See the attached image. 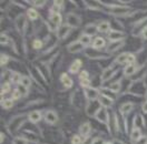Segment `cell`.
Listing matches in <instances>:
<instances>
[{
	"instance_id": "6da1fadb",
	"label": "cell",
	"mask_w": 147,
	"mask_h": 144,
	"mask_svg": "<svg viewBox=\"0 0 147 144\" xmlns=\"http://www.w3.org/2000/svg\"><path fill=\"white\" fill-rule=\"evenodd\" d=\"M110 8V13H113L114 16H126L130 15V8L127 6H119V5H113L108 6Z\"/></svg>"
},
{
	"instance_id": "7a4b0ae2",
	"label": "cell",
	"mask_w": 147,
	"mask_h": 144,
	"mask_svg": "<svg viewBox=\"0 0 147 144\" xmlns=\"http://www.w3.org/2000/svg\"><path fill=\"white\" fill-rule=\"evenodd\" d=\"M101 104L99 102H96V101H89V102H87V104H86V112H87V114L89 115V117H95L96 115V113L100 110Z\"/></svg>"
},
{
	"instance_id": "3957f363",
	"label": "cell",
	"mask_w": 147,
	"mask_h": 144,
	"mask_svg": "<svg viewBox=\"0 0 147 144\" xmlns=\"http://www.w3.org/2000/svg\"><path fill=\"white\" fill-rule=\"evenodd\" d=\"M24 120H25V115H16L8 124L10 131H17L19 127L22 125V123L25 122Z\"/></svg>"
},
{
	"instance_id": "277c9868",
	"label": "cell",
	"mask_w": 147,
	"mask_h": 144,
	"mask_svg": "<svg viewBox=\"0 0 147 144\" xmlns=\"http://www.w3.org/2000/svg\"><path fill=\"white\" fill-rule=\"evenodd\" d=\"M15 26H16V29L19 33H22L25 31L27 22H26V17L24 13H20L19 16H17V18L15 20Z\"/></svg>"
},
{
	"instance_id": "5b68a950",
	"label": "cell",
	"mask_w": 147,
	"mask_h": 144,
	"mask_svg": "<svg viewBox=\"0 0 147 144\" xmlns=\"http://www.w3.org/2000/svg\"><path fill=\"white\" fill-rule=\"evenodd\" d=\"M85 98L88 99L89 101H96L97 99H99L100 97V92L98 89L96 88H88V89H85Z\"/></svg>"
},
{
	"instance_id": "8992f818",
	"label": "cell",
	"mask_w": 147,
	"mask_h": 144,
	"mask_svg": "<svg viewBox=\"0 0 147 144\" xmlns=\"http://www.w3.org/2000/svg\"><path fill=\"white\" fill-rule=\"evenodd\" d=\"M66 21H67V25L70 27H79L82 23V19L76 13H68L66 17Z\"/></svg>"
},
{
	"instance_id": "52a82bcc",
	"label": "cell",
	"mask_w": 147,
	"mask_h": 144,
	"mask_svg": "<svg viewBox=\"0 0 147 144\" xmlns=\"http://www.w3.org/2000/svg\"><path fill=\"white\" fill-rule=\"evenodd\" d=\"M84 48H85V45H84L79 40L73 41V42H70L69 45H67V50H68V52H70V53L80 52L82 50H84Z\"/></svg>"
},
{
	"instance_id": "ba28073f",
	"label": "cell",
	"mask_w": 147,
	"mask_h": 144,
	"mask_svg": "<svg viewBox=\"0 0 147 144\" xmlns=\"http://www.w3.org/2000/svg\"><path fill=\"white\" fill-rule=\"evenodd\" d=\"M96 120L99 121L100 123H105V124H108V121H109V114L107 112V110L105 108H100V110L96 113Z\"/></svg>"
},
{
	"instance_id": "9c48e42d",
	"label": "cell",
	"mask_w": 147,
	"mask_h": 144,
	"mask_svg": "<svg viewBox=\"0 0 147 144\" xmlns=\"http://www.w3.org/2000/svg\"><path fill=\"white\" fill-rule=\"evenodd\" d=\"M70 31H71V27L70 26H68L67 23L66 25H61L60 27L57 29V36L59 39H61V40H64L66 39L68 35L70 33Z\"/></svg>"
},
{
	"instance_id": "30bf717a",
	"label": "cell",
	"mask_w": 147,
	"mask_h": 144,
	"mask_svg": "<svg viewBox=\"0 0 147 144\" xmlns=\"http://www.w3.org/2000/svg\"><path fill=\"white\" fill-rule=\"evenodd\" d=\"M45 121L50 125L56 124L58 122V114L56 113V111H54V110L47 111L46 114H45Z\"/></svg>"
},
{
	"instance_id": "8fae6325",
	"label": "cell",
	"mask_w": 147,
	"mask_h": 144,
	"mask_svg": "<svg viewBox=\"0 0 147 144\" xmlns=\"http://www.w3.org/2000/svg\"><path fill=\"white\" fill-rule=\"evenodd\" d=\"M124 37H125V33L123 31H119V30H111L108 33V39L110 40V42L120 41V40H123Z\"/></svg>"
},
{
	"instance_id": "7c38bea8",
	"label": "cell",
	"mask_w": 147,
	"mask_h": 144,
	"mask_svg": "<svg viewBox=\"0 0 147 144\" xmlns=\"http://www.w3.org/2000/svg\"><path fill=\"white\" fill-rule=\"evenodd\" d=\"M98 102L100 103L102 108L107 109V108H110V107L113 105L114 99H111L107 94H100V97H99V99H98Z\"/></svg>"
},
{
	"instance_id": "4fadbf2b",
	"label": "cell",
	"mask_w": 147,
	"mask_h": 144,
	"mask_svg": "<svg viewBox=\"0 0 147 144\" xmlns=\"http://www.w3.org/2000/svg\"><path fill=\"white\" fill-rule=\"evenodd\" d=\"M124 45V40H120V41H114V42H109V45H107V51L113 53V52H116L117 50H119L120 48Z\"/></svg>"
},
{
	"instance_id": "5bb4252c",
	"label": "cell",
	"mask_w": 147,
	"mask_h": 144,
	"mask_svg": "<svg viewBox=\"0 0 147 144\" xmlns=\"http://www.w3.org/2000/svg\"><path fill=\"white\" fill-rule=\"evenodd\" d=\"M116 70H114V67L110 65L108 68H106L104 72H102V77H101V80L105 82V81H108L110 78H113V75L116 73Z\"/></svg>"
},
{
	"instance_id": "9a60e30c",
	"label": "cell",
	"mask_w": 147,
	"mask_h": 144,
	"mask_svg": "<svg viewBox=\"0 0 147 144\" xmlns=\"http://www.w3.org/2000/svg\"><path fill=\"white\" fill-rule=\"evenodd\" d=\"M137 65L136 64H127L125 68H124V71H123V74L125 77H131L133 74H135L136 71H137Z\"/></svg>"
},
{
	"instance_id": "2e32d148",
	"label": "cell",
	"mask_w": 147,
	"mask_h": 144,
	"mask_svg": "<svg viewBox=\"0 0 147 144\" xmlns=\"http://www.w3.org/2000/svg\"><path fill=\"white\" fill-rule=\"evenodd\" d=\"M86 55H87L89 59H107V58H108V57L105 55V54L96 52L94 49H88V50L86 51Z\"/></svg>"
},
{
	"instance_id": "e0dca14e",
	"label": "cell",
	"mask_w": 147,
	"mask_h": 144,
	"mask_svg": "<svg viewBox=\"0 0 147 144\" xmlns=\"http://www.w3.org/2000/svg\"><path fill=\"white\" fill-rule=\"evenodd\" d=\"M41 113L39 112V111H32V112H30L29 114H28V119H29V121L31 122V123H34V124H36L38 123L40 120H41Z\"/></svg>"
},
{
	"instance_id": "ac0fdd59",
	"label": "cell",
	"mask_w": 147,
	"mask_h": 144,
	"mask_svg": "<svg viewBox=\"0 0 147 144\" xmlns=\"http://www.w3.org/2000/svg\"><path fill=\"white\" fill-rule=\"evenodd\" d=\"M104 47H106V40L101 37L95 38V40L92 41V48L98 50V49H102Z\"/></svg>"
},
{
	"instance_id": "d6986e66",
	"label": "cell",
	"mask_w": 147,
	"mask_h": 144,
	"mask_svg": "<svg viewBox=\"0 0 147 144\" xmlns=\"http://www.w3.org/2000/svg\"><path fill=\"white\" fill-rule=\"evenodd\" d=\"M61 20H63V18H61V15L60 13H53L50 17H49V21L54 25V26H56V27H60L61 26Z\"/></svg>"
},
{
	"instance_id": "ffe728a7",
	"label": "cell",
	"mask_w": 147,
	"mask_h": 144,
	"mask_svg": "<svg viewBox=\"0 0 147 144\" xmlns=\"http://www.w3.org/2000/svg\"><path fill=\"white\" fill-rule=\"evenodd\" d=\"M90 132H92V126H90L89 123H83L82 125L79 126V133H80V135L85 136V137L90 134Z\"/></svg>"
},
{
	"instance_id": "44dd1931",
	"label": "cell",
	"mask_w": 147,
	"mask_h": 144,
	"mask_svg": "<svg viewBox=\"0 0 147 144\" xmlns=\"http://www.w3.org/2000/svg\"><path fill=\"white\" fill-rule=\"evenodd\" d=\"M97 29H98V32H101V33H109V30H110L109 21H101L100 23L97 26Z\"/></svg>"
},
{
	"instance_id": "7402d4cb",
	"label": "cell",
	"mask_w": 147,
	"mask_h": 144,
	"mask_svg": "<svg viewBox=\"0 0 147 144\" xmlns=\"http://www.w3.org/2000/svg\"><path fill=\"white\" fill-rule=\"evenodd\" d=\"M142 137V131H140V127L138 126H135L131 132H130V140L134 141V142H137L138 140Z\"/></svg>"
},
{
	"instance_id": "603a6c76",
	"label": "cell",
	"mask_w": 147,
	"mask_h": 144,
	"mask_svg": "<svg viewBox=\"0 0 147 144\" xmlns=\"http://www.w3.org/2000/svg\"><path fill=\"white\" fill-rule=\"evenodd\" d=\"M133 108H134V103L133 102H125V103H123L120 105L119 111L121 114H127L133 110Z\"/></svg>"
},
{
	"instance_id": "cb8c5ba5",
	"label": "cell",
	"mask_w": 147,
	"mask_h": 144,
	"mask_svg": "<svg viewBox=\"0 0 147 144\" xmlns=\"http://www.w3.org/2000/svg\"><path fill=\"white\" fill-rule=\"evenodd\" d=\"M82 60H79V59H77V60H75L71 64H70V67H69V72L70 73H77V72L80 70V68H82Z\"/></svg>"
},
{
	"instance_id": "d4e9b609",
	"label": "cell",
	"mask_w": 147,
	"mask_h": 144,
	"mask_svg": "<svg viewBox=\"0 0 147 144\" xmlns=\"http://www.w3.org/2000/svg\"><path fill=\"white\" fill-rule=\"evenodd\" d=\"M60 82L64 84L65 88H67V89H69V88L73 87V80H71L66 73H63V74H61V77H60Z\"/></svg>"
},
{
	"instance_id": "484cf974",
	"label": "cell",
	"mask_w": 147,
	"mask_h": 144,
	"mask_svg": "<svg viewBox=\"0 0 147 144\" xmlns=\"http://www.w3.org/2000/svg\"><path fill=\"white\" fill-rule=\"evenodd\" d=\"M97 31H98V29H97V27H96L94 23H88V25H86V27H85V33L90 37L94 36V35H96Z\"/></svg>"
},
{
	"instance_id": "4316f807",
	"label": "cell",
	"mask_w": 147,
	"mask_h": 144,
	"mask_svg": "<svg viewBox=\"0 0 147 144\" xmlns=\"http://www.w3.org/2000/svg\"><path fill=\"white\" fill-rule=\"evenodd\" d=\"M129 53H130V52H123L121 54H119V55L116 58V63H117V64H124V63H127Z\"/></svg>"
},
{
	"instance_id": "83f0119b",
	"label": "cell",
	"mask_w": 147,
	"mask_h": 144,
	"mask_svg": "<svg viewBox=\"0 0 147 144\" xmlns=\"http://www.w3.org/2000/svg\"><path fill=\"white\" fill-rule=\"evenodd\" d=\"M82 43H83L85 47H87V45H89L92 43V37L88 36V35H86V33H83V35H80L79 37V39H78Z\"/></svg>"
},
{
	"instance_id": "f1b7e54d",
	"label": "cell",
	"mask_w": 147,
	"mask_h": 144,
	"mask_svg": "<svg viewBox=\"0 0 147 144\" xmlns=\"http://www.w3.org/2000/svg\"><path fill=\"white\" fill-rule=\"evenodd\" d=\"M121 89V80H118V81L114 82V83H111L109 87V90L111 92H114V93H118Z\"/></svg>"
},
{
	"instance_id": "f546056e",
	"label": "cell",
	"mask_w": 147,
	"mask_h": 144,
	"mask_svg": "<svg viewBox=\"0 0 147 144\" xmlns=\"http://www.w3.org/2000/svg\"><path fill=\"white\" fill-rule=\"evenodd\" d=\"M1 105L6 110H9L13 107V100L12 99H2L1 100Z\"/></svg>"
},
{
	"instance_id": "4dcf8cb0",
	"label": "cell",
	"mask_w": 147,
	"mask_h": 144,
	"mask_svg": "<svg viewBox=\"0 0 147 144\" xmlns=\"http://www.w3.org/2000/svg\"><path fill=\"white\" fill-rule=\"evenodd\" d=\"M27 17L30 19V20L34 21V20H37V19L39 18V13L37 12V10L30 8V9L27 10Z\"/></svg>"
},
{
	"instance_id": "1f68e13d",
	"label": "cell",
	"mask_w": 147,
	"mask_h": 144,
	"mask_svg": "<svg viewBox=\"0 0 147 144\" xmlns=\"http://www.w3.org/2000/svg\"><path fill=\"white\" fill-rule=\"evenodd\" d=\"M21 78H22V75H20L18 72H11V77H10V79H11V82H12V83H16L17 85L20 84Z\"/></svg>"
},
{
	"instance_id": "d6a6232c",
	"label": "cell",
	"mask_w": 147,
	"mask_h": 144,
	"mask_svg": "<svg viewBox=\"0 0 147 144\" xmlns=\"http://www.w3.org/2000/svg\"><path fill=\"white\" fill-rule=\"evenodd\" d=\"M20 84H22V85H25L26 88H29V87L31 85V80H30V78H29V77H26V75H22V78H21V82H20Z\"/></svg>"
},
{
	"instance_id": "836d02e7",
	"label": "cell",
	"mask_w": 147,
	"mask_h": 144,
	"mask_svg": "<svg viewBox=\"0 0 147 144\" xmlns=\"http://www.w3.org/2000/svg\"><path fill=\"white\" fill-rule=\"evenodd\" d=\"M16 89L19 91V93H20L21 95H25V97H26V95L28 94V88H26V87L22 85V84H18Z\"/></svg>"
},
{
	"instance_id": "e575fe53",
	"label": "cell",
	"mask_w": 147,
	"mask_h": 144,
	"mask_svg": "<svg viewBox=\"0 0 147 144\" xmlns=\"http://www.w3.org/2000/svg\"><path fill=\"white\" fill-rule=\"evenodd\" d=\"M42 45H44V42H42L41 40H39V39H37V40H35V41L32 42V48H34L35 50H39V49H41V48H42Z\"/></svg>"
},
{
	"instance_id": "d590c367",
	"label": "cell",
	"mask_w": 147,
	"mask_h": 144,
	"mask_svg": "<svg viewBox=\"0 0 147 144\" xmlns=\"http://www.w3.org/2000/svg\"><path fill=\"white\" fill-rule=\"evenodd\" d=\"M12 144H28V142L25 137H15Z\"/></svg>"
},
{
	"instance_id": "8d00e7d4",
	"label": "cell",
	"mask_w": 147,
	"mask_h": 144,
	"mask_svg": "<svg viewBox=\"0 0 147 144\" xmlns=\"http://www.w3.org/2000/svg\"><path fill=\"white\" fill-rule=\"evenodd\" d=\"M90 80L89 79H84V80H80V85L85 88V89H88V88H90Z\"/></svg>"
},
{
	"instance_id": "74e56055",
	"label": "cell",
	"mask_w": 147,
	"mask_h": 144,
	"mask_svg": "<svg viewBox=\"0 0 147 144\" xmlns=\"http://www.w3.org/2000/svg\"><path fill=\"white\" fill-rule=\"evenodd\" d=\"M83 143V139L79 135H74L71 139V144H82Z\"/></svg>"
},
{
	"instance_id": "f35d334b",
	"label": "cell",
	"mask_w": 147,
	"mask_h": 144,
	"mask_svg": "<svg viewBox=\"0 0 147 144\" xmlns=\"http://www.w3.org/2000/svg\"><path fill=\"white\" fill-rule=\"evenodd\" d=\"M10 89V84L8 82H6V83H2V85H1V93L2 94H5V92L7 93Z\"/></svg>"
},
{
	"instance_id": "ab89813d",
	"label": "cell",
	"mask_w": 147,
	"mask_h": 144,
	"mask_svg": "<svg viewBox=\"0 0 147 144\" xmlns=\"http://www.w3.org/2000/svg\"><path fill=\"white\" fill-rule=\"evenodd\" d=\"M0 41H1V43L2 45H7L8 42H9V38H8V36L6 35V33H1V36H0Z\"/></svg>"
},
{
	"instance_id": "60d3db41",
	"label": "cell",
	"mask_w": 147,
	"mask_h": 144,
	"mask_svg": "<svg viewBox=\"0 0 147 144\" xmlns=\"http://www.w3.org/2000/svg\"><path fill=\"white\" fill-rule=\"evenodd\" d=\"M8 62H9V57L7 54L2 53L1 54V65L3 67L5 64H7Z\"/></svg>"
},
{
	"instance_id": "b9f144b4",
	"label": "cell",
	"mask_w": 147,
	"mask_h": 144,
	"mask_svg": "<svg viewBox=\"0 0 147 144\" xmlns=\"http://www.w3.org/2000/svg\"><path fill=\"white\" fill-rule=\"evenodd\" d=\"M135 62H136V57H135V54L129 53L128 60H127V64H135Z\"/></svg>"
},
{
	"instance_id": "7bdbcfd3",
	"label": "cell",
	"mask_w": 147,
	"mask_h": 144,
	"mask_svg": "<svg viewBox=\"0 0 147 144\" xmlns=\"http://www.w3.org/2000/svg\"><path fill=\"white\" fill-rule=\"evenodd\" d=\"M79 79L80 80H84V79H89V74L87 71H82L80 74H79Z\"/></svg>"
},
{
	"instance_id": "ee69618b",
	"label": "cell",
	"mask_w": 147,
	"mask_h": 144,
	"mask_svg": "<svg viewBox=\"0 0 147 144\" xmlns=\"http://www.w3.org/2000/svg\"><path fill=\"white\" fill-rule=\"evenodd\" d=\"M45 3H46V1H32V5L36 6V7H39V8L44 7Z\"/></svg>"
},
{
	"instance_id": "f6af8a7d",
	"label": "cell",
	"mask_w": 147,
	"mask_h": 144,
	"mask_svg": "<svg viewBox=\"0 0 147 144\" xmlns=\"http://www.w3.org/2000/svg\"><path fill=\"white\" fill-rule=\"evenodd\" d=\"M11 97H12V98H11L12 100H13V99L17 100V99H19V98L21 97V94H20V93H19V91L17 90V89H16V90L12 92V95H11Z\"/></svg>"
},
{
	"instance_id": "bcb514c9",
	"label": "cell",
	"mask_w": 147,
	"mask_h": 144,
	"mask_svg": "<svg viewBox=\"0 0 147 144\" xmlns=\"http://www.w3.org/2000/svg\"><path fill=\"white\" fill-rule=\"evenodd\" d=\"M104 139H101V137H96V139H94L92 140V144H104Z\"/></svg>"
},
{
	"instance_id": "7dc6e473",
	"label": "cell",
	"mask_w": 147,
	"mask_h": 144,
	"mask_svg": "<svg viewBox=\"0 0 147 144\" xmlns=\"http://www.w3.org/2000/svg\"><path fill=\"white\" fill-rule=\"evenodd\" d=\"M136 144H147V137L146 136H142L136 142Z\"/></svg>"
},
{
	"instance_id": "c3c4849f",
	"label": "cell",
	"mask_w": 147,
	"mask_h": 144,
	"mask_svg": "<svg viewBox=\"0 0 147 144\" xmlns=\"http://www.w3.org/2000/svg\"><path fill=\"white\" fill-rule=\"evenodd\" d=\"M142 37H143V39L147 40V26L142 30Z\"/></svg>"
},
{
	"instance_id": "681fc988",
	"label": "cell",
	"mask_w": 147,
	"mask_h": 144,
	"mask_svg": "<svg viewBox=\"0 0 147 144\" xmlns=\"http://www.w3.org/2000/svg\"><path fill=\"white\" fill-rule=\"evenodd\" d=\"M142 110H143V112L147 114V101H145L143 104H142Z\"/></svg>"
},
{
	"instance_id": "f907efd6",
	"label": "cell",
	"mask_w": 147,
	"mask_h": 144,
	"mask_svg": "<svg viewBox=\"0 0 147 144\" xmlns=\"http://www.w3.org/2000/svg\"><path fill=\"white\" fill-rule=\"evenodd\" d=\"M3 141H5V134L1 133V143H3Z\"/></svg>"
},
{
	"instance_id": "816d5d0a",
	"label": "cell",
	"mask_w": 147,
	"mask_h": 144,
	"mask_svg": "<svg viewBox=\"0 0 147 144\" xmlns=\"http://www.w3.org/2000/svg\"><path fill=\"white\" fill-rule=\"evenodd\" d=\"M104 144H114V143H113V142H109V141H108V142H105Z\"/></svg>"
},
{
	"instance_id": "f5cc1de1",
	"label": "cell",
	"mask_w": 147,
	"mask_h": 144,
	"mask_svg": "<svg viewBox=\"0 0 147 144\" xmlns=\"http://www.w3.org/2000/svg\"><path fill=\"white\" fill-rule=\"evenodd\" d=\"M145 95H146V98H147V90H146V94H145Z\"/></svg>"
}]
</instances>
